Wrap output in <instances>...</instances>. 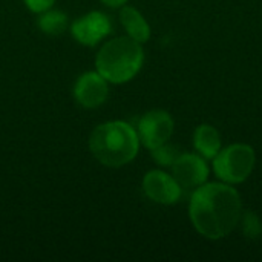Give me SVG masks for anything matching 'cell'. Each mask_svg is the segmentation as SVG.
Listing matches in <instances>:
<instances>
[{
  "label": "cell",
  "instance_id": "11",
  "mask_svg": "<svg viewBox=\"0 0 262 262\" xmlns=\"http://www.w3.org/2000/svg\"><path fill=\"white\" fill-rule=\"evenodd\" d=\"M120 21L124 26L127 35L138 43L143 45L150 38V26L138 9L132 6H123L120 11Z\"/></svg>",
  "mask_w": 262,
  "mask_h": 262
},
{
  "label": "cell",
  "instance_id": "9",
  "mask_svg": "<svg viewBox=\"0 0 262 262\" xmlns=\"http://www.w3.org/2000/svg\"><path fill=\"white\" fill-rule=\"evenodd\" d=\"M74 95L80 106L86 109L98 107L107 100V80L98 72H86L77 80Z\"/></svg>",
  "mask_w": 262,
  "mask_h": 262
},
{
  "label": "cell",
  "instance_id": "15",
  "mask_svg": "<svg viewBox=\"0 0 262 262\" xmlns=\"http://www.w3.org/2000/svg\"><path fill=\"white\" fill-rule=\"evenodd\" d=\"M23 2H25V5H26L32 12L41 14V12L48 11V9L54 5L55 0H23Z\"/></svg>",
  "mask_w": 262,
  "mask_h": 262
},
{
  "label": "cell",
  "instance_id": "3",
  "mask_svg": "<svg viewBox=\"0 0 262 262\" xmlns=\"http://www.w3.org/2000/svg\"><path fill=\"white\" fill-rule=\"evenodd\" d=\"M144 63L141 43L127 37H117L104 43L97 54L95 66L107 83L121 84L130 81Z\"/></svg>",
  "mask_w": 262,
  "mask_h": 262
},
{
  "label": "cell",
  "instance_id": "10",
  "mask_svg": "<svg viewBox=\"0 0 262 262\" xmlns=\"http://www.w3.org/2000/svg\"><path fill=\"white\" fill-rule=\"evenodd\" d=\"M193 147L206 160H213L223 147L221 135L212 124L203 123L193 132Z\"/></svg>",
  "mask_w": 262,
  "mask_h": 262
},
{
  "label": "cell",
  "instance_id": "2",
  "mask_svg": "<svg viewBox=\"0 0 262 262\" xmlns=\"http://www.w3.org/2000/svg\"><path fill=\"white\" fill-rule=\"evenodd\" d=\"M138 132L126 121H107L97 126L89 137V149L106 167L129 164L140 149Z\"/></svg>",
  "mask_w": 262,
  "mask_h": 262
},
{
  "label": "cell",
  "instance_id": "5",
  "mask_svg": "<svg viewBox=\"0 0 262 262\" xmlns=\"http://www.w3.org/2000/svg\"><path fill=\"white\" fill-rule=\"evenodd\" d=\"M175 121L172 115L163 109H154L146 112L138 123V138L140 143L152 150L164 143H167L173 134Z\"/></svg>",
  "mask_w": 262,
  "mask_h": 262
},
{
  "label": "cell",
  "instance_id": "4",
  "mask_svg": "<svg viewBox=\"0 0 262 262\" xmlns=\"http://www.w3.org/2000/svg\"><path fill=\"white\" fill-rule=\"evenodd\" d=\"M212 161L215 177L233 186L244 183L252 175L256 164V154L250 144L233 143L227 147H221Z\"/></svg>",
  "mask_w": 262,
  "mask_h": 262
},
{
  "label": "cell",
  "instance_id": "6",
  "mask_svg": "<svg viewBox=\"0 0 262 262\" xmlns=\"http://www.w3.org/2000/svg\"><path fill=\"white\" fill-rule=\"evenodd\" d=\"M209 164L200 154H180L172 164V175L183 189H196L209 180Z\"/></svg>",
  "mask_w": 262,
  "mask_h": 262
},
{
  "label": "cell",
  "instance_id": "14",
  "mask_svg": "<svg viewBox=\"0 0 262 262\" xmlns=\"http://www.w3.org/2000/svg\"><path fill=\"white\" fill-rule=\"evenodd\" d=\"M150 152H152V158L155 160V163L160 164L161 167H172V164L175 163V160L180 155L178 149L175 146L169 144V141L152 149Z\"/></svg>",
  "mask_w": 262,
  "mask_h": 262
},
{
  "label": "cell",
  "instance_id": "7",
  "mask_svg": "<svg viewBox=\"0 0 262 262\" xmlns=\"http://www.w3.org/2000/svg\"><path fill=\"white\" fill-rule=\"evenodd\" d=\"M143 190L149 200L163 206H172L180 201L183 187L164 170H150L143 178Z\"/></svg>",
  "mask_w": 262,
  "mask_h": 262
},
{
  "label": "cell",
  "instance_id": "8",
  "mask_svg": "<svg viewBox=\"0 0 262 262\" xmlns=\"http://www.w3.org/2000/svg\"><path fill=\"white\" fill-rule=\"evenodd\" d=\"M112 31L111 18L100 11H92L72 23L71 32L74 38L84 46H95Z\"/></svg>",
  "mask_w": 262,
  "mask_h": 262
},
{
  "label": "cell",
  "instance_id": "16",
  "mask_svg": "<svg viewBox=\"0 0 262 262\" xmlns=\"http://www.w3.org/2000/svg\"><path fill=\"white\" fill-rule=\"evenodd\" d=\"M101 2L111 8H120V6H124L127 3V0H101Z\"/></svg>",
  "mask_w": 262,
  "mask_h": 262
},
{
  "label": "cell",
  "instance_id": "13",
  "mask_svg": "<svg viewBox=\"0 0 262 262\" xmlns=\"http://www.w3.org/2000/svg\"><path fill=\"white\" fill-rule=\"evenodd\" d=\"M239 224H241V229H243V233L249 238V239H258L262 233V223L261 218L255 213V212H244L243 210V215H241V220H239Z\"/></svg>",
  "mask_w": 262,
  "mask_h": 262
},
{
  "label": "cell",
  "instance_id": "12",
  "mask_svg": "<svg viewBox=\"0 0 262 262\" xmlns=\"http://www.w3.org/2000/svg\"><path fill=\"white\" fill-rule=\"evenodd\" d=\"M40 29L48 35H60L68 28V17L64 12L60 11H45L38 18Z\"/></svg>",
  "mask_w": 262,
  "mask_h": 262
},
{
  "label": "cell",
  "instance_id": "1",
  "mask_svg": "<svg viewBox=\"0 0 262 262\" xmlns=\"http://www.w3.org/2000/svg\"><path fill=\"white\" fill-rule=\"evenodd\" d=\"M243 215L239 192L227 183H204L193 189L189 203V218L195 230L210 241L229 236Z\"/></svg>",
  "mask_w": 262,
  "mask_h": 262
}]
</instances>
